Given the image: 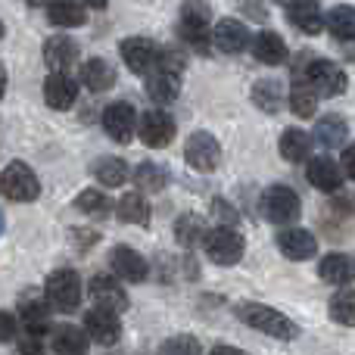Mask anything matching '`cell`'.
I'll return each instance as SVG.
<instances>
[{
    "label": "cell",
    "instance_id": "6da1fadb",
    "mask_svg": "<svg viewBox=\"0 0 355 355\" xmlns=\"http://www.w3.org/2000/svg\"><path fill=\"white\" fill-rule=\"evenodd\" d=\"M237 318L243 321V324L256 327V331L268 334V337H277V340H293L296 334H300V327H296L287 315L271 306H262V302H243V306H237Z\"/></svg>",
    "mask_w": 355,
    "mask_h": 355
},
{
    "label": "cell",
    "instance_id": "7a4b0ae2",
    "mask_svg": "<svg viewBox=\"0 0 355 355\" xmlns=\"http://www.w3.org/2000/svg\"><path fill=\"white\" fill-rule=\"evenodd\" d=\"M0 184H3V196L12 202H35L37 193H41V181H37L35 168L19 159H12L10 166L3 168Z\"/></svg>",
    "mask_w": 355,
    "mask_h": 355
},
{
    "label": "cell",
    "instance_id": "3957f363",
    "mask_svg": "<svg viewBox=\"0 0 355 355\" xmlns=\"http://www.w3.org/2000/svg\"><path fill=\"white\" fill-rule=\"evenodd\" d=\"M44 290H47L50 306L60 309V312H75L81 306V277L72 268L53 271L47 277V284H44Z\"/></svg>",
    "mask_w": 355,
    "mask_h": 355
},
{
    "label": "cell",
    "instance_id": "277c9868",
    "mask_svg": "<svg viewBox=\"0 0 355 355\" xmlns=\"http://www.w3.org/2000/svg\"><path fill=\"white\" fill-rule=\"evenodd\" d=\"M262 212L275 225H293V221H300L302 206L293 190L284 187V184H275V187H268L262 193Z\"/></svg>",
    "mask_w": 355,
    "mask_h": 355
},
{
    "label": "cell",
    "instance_id": "5b68a950",
    "mask_svg": "<svg viewBox=\"0 0 355 355\" xmlns=\"http://www.w3.org/2000/svg\"><path fill=\"white\" fill-rule=\"evenodd\" d=\"M119 50H122L125 66L137 75H147V78L159 69V62H162V50L156 47L150 37H128V41H122Z\"/></svg>",
    "mask_w": 355,
    "mask_h": 355
},
{
    "label": "cell",
    "instance_id": "8992f818",
    "mask_svg": "<svg viewBox=\"0 0 355 355\" xmlns=\"http://www.w3.org/2000/svg\"><path fill=\"white\" fill-rule=\"evenodd\" d=\"M178 35L190 44L193 50H206L212 41L215 28H209V10L200 3H187L181 10V22H178Z\"/></svg>",
    "mask_w": 355,
    "mask_h": 355
},
{
    "label": "cell",
    "instance_id": "52a82bcc",
    "mask_svg": "<svg viewBox=\"0 0 355 355\" xmlns=\"http://www.w3.org/2000/svg\"><path fill=\"white\" fill-rule=\"evenodd\" d=\"M206 256L212 259L215 265H237L243 259V237H240L234 227H215L206 237Z\"/></svg>",
    "mask_w": 355,
    "mask_h": 355
},
{
    "label": "cell",
    "instance_id": "ba28073f",
    "mask_svg": "<svg viewBox=\"0 0 355 355\" xmlns=\"http://www.w3.org/2000/svg\"><path fill=\"white\" fill-rule=\"evenodd\" d=\"M306 81L321 97H337L346 91V72L331 60H312L306 69Z\"/></svg>",
    "mask_w": 355,
    "mask_h": 355
},
{
    "label": "cell",
    "instance_id": "9c48e42d",
    "mask_svg": "<svg viewBox=\"0 0 355 355\" xmlns=\"http://www.w3.org/2000/svg\"><path fill=\"white\" fill-rule=\"evenodd\" d=\"M184 159H187V166L196 168V172H212L221 159V147L209 131H193V135L187 137V144H184Z\"/></svg>",
    "mask_w": 355,
    "mask_h": 355
},
{
    "label": "cell",
    "instance_id": "30bf717a",
    "mask_svg": "<svg viewBox=\"0 0 355 355\" xmlns=\"http://www.w3.org/2000/svg\"><path fill=\"white\" fill-rule=\"evenodd\" d=\"M87 290H91V300L97 302V309H103V312H125L128 309V296H125L122 284L116 281V277L110 275H94L91 284H87Z\"/></svg>",
    "mask_w": 355,
    "mask_h": 355
},
{
    "label": "cell",
    "instance_id": "8fae6325",
    "mask_svg": "<svg viewBox=\"0 0 355 355\" xmlns=\"http://www.w3.org/2000/svg\"><path fill=\"white\" fill-rule=\"evenodd\" d=\"M137 135H141V141L147 144V147H168L175 137V122L168 112L147 110L141 119V125H137Z\"/></svg>",
    "mask_w": 355,
    "mask_h": 355
},
{
    "label": "cell",
    "instance_id": "7c38bea8",
    "mask_svg": "<svg viewBox=\"0 0 355 355\" xmlns=\"http://www.w3.org/2000/svg\"><path fill=\"white\" fill-rule=\"evenodd\" d=\"M137 125H141V122H137V112H135V106H131V103H112V106H106L103 128H106V135H110L116 144H128L131 137H135Z\"/></svg>",
    "mask_w": 355,
    "mask_h": 355
},
{
    "label": "cell",
    "instance_id": "4fadbf2b",
    "mask_svg": "<svg viewBox=\"0 0 355 355\" xmlns=\"http://www.w3.org/2000/svg\"><path fill=\"white\" fill-rule=\"evenodd\" d=\"M277 250L284 252L293 262H306L318 252V240L306 231V227H284L281 237H277Z\"/></svg>",
    "mask_w": 355,
    "mask_h": 355
},
{
    "label": "cell",
    "instance_id": "5bb4252c",
    "mask_svg": "<svg viewBox=\"0 0 355 355\" xmlns=\"http://www.w3.org/2000/svg\"><path fill=\"white\" fill-rule=\"evenodd\" d=\"M85 334L100 346H112L119 337H122V324L112 312H103V309H91L85 315Z\"/></svg>",
    "mask_w": 355,
    "mask_h": 355
},
{
    "label": "cell",
    "instance_id": "9a60e30c",
    "mask_svg": "<svg viewBox=\"0 0 355 355\" xmlns=\"http://www.w3.org/2000/svg\"><path fill=\"white\" fill-rule=\"evenodd\" d=\"M110 265H112V271L128 284L147 281V259H144L137 250H131V246H116L110 256Z\"/></svg>",
    "mask_w": 355,
    "mask_h": 355
},
{
    "label": "cell",
    "instance_id": "2e32d148",
    "mask_svg": "<svg viewBox=\"0 0 355 355\" xmlns=\"http://www.w3.org/2000/svg\"><path fill=\"white\" fill-rule=\"evenodd\" d=\"M318 277L324 284H334V287H349L355 281V256H349V252H331V256H324L318 265Z\"/></svg>",
    "mask_w": 355,
    "mask_h": 355
},
{
    "label": "cell",
    "instance_id": "e0dca14e",
    "mask_svg": "<svg viewBox=\"0 0 355 355\" xmlns=\"http://www.w3.org/2000/svg\"><path fill=\"white\" fill-rule=\"evenodd\" d=\"M44 100H47L50 110H72L75 100H78V85H75V78H69V75H62V72L47 75V81H44Z\"/></svg>",
    "mask_w": 355,
    "mask_h": 355
},
{
    "label": "cell",
    "instance_id": "ac0fdd59",
    "mask_svg": "<svg viewBox=\"0 0 355 355\" xmlns=\"http://www.w3.org/2000/svg\"><path fill=\"white\" fill-rule=\"evenodd\" d=\"M44 62H47L53 72H62L66 75L69 69L78 62V44L66 35H56L44 44Z\"/></svg>",
    "mask_w": 355,
    "mask_h": 355
},
{
    "label": "cell",
    "instance_id": "d6986e66",
    "mask_svg": "<svg viewBox=\"0 0 355 355\" xmlns=\"http://www.w3.org/2000/svg\"><path fill=\"white\" fill-rule=\"evenodd\" d=\"M306 175H309V184H312L315 190H324V193H334V190H340V184H343V168L334 159H327V156L309 159Z\"/></svg>",
    "mask_w": 355,
    "mask_h": 355
},
{
    "label": "cell",
    "instance_id": "ffe728a7",
    "mask_svg": "<svg viewBox=\"0 0 355 355\" xmlns=\"http://www.w3.org/2000/svg\"><path fill=\"white\" fill-rule=\"evenodd\" d=\"M19 318H22V327L28 337H41L44 331H50V302L37 300V296H28L19 302Z\"/></svg>",
    "mask_w": 355,
    "mask_h": 355
},
{
    "label": "cell",
    "instance_id": "44dd1931",
    "mask_svg": "<svg viewBox=\"0 0 355 355\" xmlns=\"http://www.w3.org/2000/svg\"><path fill=\"white\" fill-rule=\"evenodd\" d=\"M215 47L225 50V53H240V50L250 44V31L240 19H221L215 22V35H212Z\"/></svg>",
    "mask_w": 355,
    "mask_h": 355
},
{
    "label": "cell",
    "instance_id": "7402d4cb",
    "mask_svg": "<svg viewBox=\"0 0 355 355\" xmlns=\"http://www.w3.org/2000/svg\"><path fill=\"white\" fill-rule=\"evenodd\" d=\"M87 343L91 337L75 324H60L50 334V349L56 355H87Z\"/></svg>",
    "mask_w": 355,
    "mask_h": 355
},
{
    "label": "cell",
    "instance_id": "603a6c76",
    "mask_svg": "<svg viewBox=\"0 0 355 355\" xmlns=\"http://www.w3.org/2000/svg\"><path fill=\"white\" fill-rule=\"evenodd\" d=\"M252 53L265 66H281V62H287V44L277 31H259L252 41Z\"/></svg>",
    "mask_w": 355,
    "mask_h": 355
},
{
    "label": "cell",
    "instance_id": "cb8c5ba5",
    "mask_svg": "<svg viewBox=\"0 0 355 355\" xmlns=\"http://www.w3.org/2000/svg\"><path fill=\"white\" fill-rule=\"evenodd\" d=\"M81 81H85L87 91L103 94V91H110V87L116 85V69H112L106 60L94 56V60H87L85 69H81Z\"/></svg>",
    "mask_w": 355,
    "mask_h": 355
},
{
    "label": "cell",
    "instance_id": "d4e9b609",
    "mask_svg": "<svg viewBox=\"0 0 355 355\" xmlns=\"http://www.w3.org/2000/svg\"><path fill=\"white\" fill-rule=\"evenodd\" d=\"M178 91H181V78L172 72H166V69H156L153 75L147 78V94L150 100H156V103H175Z\"/></svg>",
    "mask_w": 355,
    "mask_h": 355
},
{
    "label": "cell",
    "instance_id": "484cf974",
    "mask_svg": "<svg viewBox=\"0 0 355 355\" xmlns=\"http://www.w3.org/2000/svg\"><path fill=\"white\" fill-rule=\"evenodd\" d=\"M287 19L306 35H318L324 28V16H321L318 3H290L287 6Z\"/></svg>",
    "mask_w": 355,
    "mask_h": 355
},
{
    "label": "cell",
    "instance_id": "4316f807",
    "mask_svg": "<svg viewBox=\"0 0 355 355\" xmlns=\"http://www.w3.org/2000/svg\"><path fill=\"white\" fill-rule=\"evenodd\" d=\"M116 212H119V218L125 221V225H150V202L144 200V193H125L122 200H119V206H116Z\"/></svg>",
    "mask_w": 355,
    "mask_h": 355
},
{
    "label": "cell",
    "instance_id": "83f0119b",
    "mask_svg": "<svg viewBox=\"0 0 355 355\" xmlns=\"http://www.w3.org/2000/svg\"><path fill=\"white\" fill-rule=\"evenodd\" d=\"M324 25L340 41H346V44L355 41V6H334V10H327Z\"/></svg>",
    "mask_w": 355,
    "mask_h": 355
},
{
    "label": "cell",
    "instance_id": "f1b7e54d",
    "mask_svg": "<svg viewBox=\"0 0 355 355\" xmlns=\"http://www.w3.org/2000/svg\"><path fill=\"white\" fill-rule=\"evenodd\" d=\"M309 153H312V137L306 131L290 128L281 135V156L287 162H302V159H309Z\"/></svg>",
    "mask_w": 355,
    "mask_h": 355
},
{
    "label": "cell",
    "instance_id": "f546056e",
    "mask_svg": "<svg viewBox=\"0 0 355 355\" xmlns=\"http://www.w3.org/2000/svg\"><path fill=\"white\" fill-rule=\"evenodd\" d=\"M94 175H97L106 187H122L128 178H135L128 172V166H125V159H119V156H103V159H97L94 162Z\"/></svg>",
    "mask_w": 355,
    "mask_h": 355
},
{
    "label": "cell",
    "instance_id": "4dcf8cb0",
    "mask_svg": "<svg viewBox=\"0 0 355 355\" xmlns=\"http://www.w3.org/2000/svg\"><path fill=\"white\" fill-rule=\"evenodd\" d=\"M346 135H349V128H346L343 116H324L318 125H315V137H318L321 144H324L327 150H337L346 144Z\"/></svg>",
    "mask_w": 355,
    "mask_h": 355
},
{
    "label": "cell",
    "instance_id": "1f68e13d",
    "mask_svg": "<svg viewBox=\"0 0 355 355\" xmlns=\"http://www.w3.org/2000/svg\"><path fill=\"white\" fill-rule=\"evenodd\" d=\"M135 184H137V193H159L168 184V175H166V168L156 166V162H141V166L135 168Z\"/></svg>",
    "mask_w": 355,
    "mask_h": 355
},
{
    "label": "cell",
    "instance_id": "d6a6232c",
    "mask_svg": "<svg viewBox=\"0 0 355 355\" xmlns=\"http://www.w3.org/2000/svg\"><path fill=\"white\" fill-rule=\"evenodd\" d=\"M47 19L53 25H60V28H78V25H85V19H87V6L53 3V6H47Z\"/></svg>",
    "mask_w": 355,
    "mask_h": 355
},
{
    "label": "cell",
    "instance_id": "836d02e7",
    "mask_svg": "<svg viewBox=\"0 0 355 355\" xmlns=\"http://www.w3.org/2000/svg\"><path fill=\"white\" fill-rule=\"evenodd\" d=\"M252 100H256V106L262 112H277L281 110L284 91H281V85H277L275 78H265V81H259V85L252 87Z\"/></svg>",
    "mask_w": 355,
    "mask_h": 355
},
{
    "label": "cell",
    "instance_id": "e575fe53",
    "mask_svg": "<svg viewBox=\"0 0 355 355\" xmlns=\"http://www.w3.org/2000/svg\"><path fill=\"white\" fill-rule=\"evenodd\" d=\"M290 110H293V116H300V119L315 116V110H318V94H315L309 85H300V81H296L293 91H290Z\"/></svg>",
    "mask_w": 355,
    "mask_h": 355
},
{
    "label": "cell",
    "instance_id": "d590c367",
    "mask_svg": "<svg viewBox=\"0 0 355 355\" xmlns=\"http://www.w3.org/2000/svg\"><path fill=\"white\" fill-rule=\"evenodd\" d=\"M75 206H78L85 215H91V218H106V215H110V209H112L110 206V196L100 193V190H94V187L81 190L78 200H75Z\"/></svg>",
    "mask_w": 355,
    "mask_h": 355
},
{
    "label": "cell",
    "instance_id": "8d00e7d4",
    "mask_svg": "<svg viewBox=\"0 0 355 355\" xmlns=\"http://www.w3.org/2000/svg\"><path fill=\"white\" fill-rule=\"evenodd\" d=\"M331 318L343 327H355V290H340L331 300Z\"/></svg>",
    "mask_w": 355,
    "mask_h": 355
},
{
    "label": "cell",
    "instance_id": "74e56055",
    "mask_svg": "<svg viewBox=\"0 0 355 355\" xmlns=\"http://www.w3.org/2000/svg\"><path fill=\"white\" fill-rule=\"evenodd\" d=\"M175 237H178V243H184V246H196L202 240L206 243V227H202V221L196 218V215H184L181 221L175 225Z\"/></svg>",
    "mask_w": 355,
    "mask_h": 355
},
{
    "label": "cell",
    "instance_id": "f35d334b",
    "mask_svg": "<svg viewBox=\"0 0 355 355\" xmlns=\"http://www.w3.org/2000/svg\"><path fill=\"white\" fill-rule=\"evenodd\" d=\"M159 355H202V346H200V340L181 334V337L166 340V343L159 346Z\"/></svg>",
    "mask_w": 355,
    "mask_h": 355
},
{
    "label": "cell",
    "instance_id": "ab89813d",
    "mask_svg": "<svg viewBox=\"0 0 355 355\" xmlns=\"http://www.w3.org/2000/svg\"><path fill=\"white\" fill-rule=\"evenodd\" d=\"M184 53L181 50H175V47H168V50H162V62H159V69H166V72H172V75H181L184 72Z\"/></svg>",
    "mask_w": 355,
    "mask_h": 355
},
{
    "label": "cell",
    "instance_id": "60d3db41",
    "mask_svg": "<svg viewBox=\"0 0 355 355\" xmlns=\"http://www.w3.org/2000/svg\"><path fill=\"white\" fill-rule=\"evenodd\" d=\"M212 215H215V218H221V221H225V227L237 225V212H234V209L227 206V202L221 200V196H218V200H212Z\"/></svg>",
    "mask_w": 355,
    "mask_h": 355
},
{
    "label": "cell",
    "instance_id": "b9f144b4",
    "mask_svg": "<svg viewBox=\"0 0 355 355\" xmlns=\"http://www.w3.org/2000/svg\"><path fill=\"white\" fill-rule=\"evenodd\" d=\"M0 337H3V340H12V337H16V318H12V312H3V315H0Z\"/></svg>",
    "mask_w": 355,
    "mask_h": 355
},
{
    "label": "cell",
    "instance_id": "7bdbcfd3",
    "mask_svg": "<svg viewBox=\"0 0 355 355\" xmlns=\"http://www.w3.org/2000/svg\"><path fill=\"white\" fill-rule=\"evenodd\" d=\"M19 355H44L41 340H37V337H25L22 343H19Z\"/></svg>",
    "mask_w": 355,
    "mask_h": 355
},
{
    "label": "cell",
    "instance_id": "ee69618b",
    "mask_svg": "<svg viewBox=\"0 0 355 355\" xmlns=\"http://www.w3.org/2000/svg\"><path fill=\"white\" fill-rule=\"evenodd\" d=\"M343 172L355 181V144H349V147L343 150Z\"/></svg>",
    "mask_w": 355,
    "mask_h": 355
},
{
    "label": "cell",
    "instance_id": "f6af8a7d",
    "mask_svg": "<svg viewBox=\"0 0 355 355\" xmlns=\"http://www.w3.org/2000/svg\"><path fill=\"white\" fill-rule=\"evenodd\" d=\"M212 355H246V352L237 349V346H225V343H221V346H215V349H212Z\"/></svg>",
    "mask_w": 355,
    "mask_h": 355
}]
</instances>
